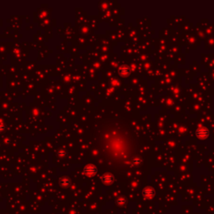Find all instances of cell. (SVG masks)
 Segmentation results:
<instances>
[]
</instances>
